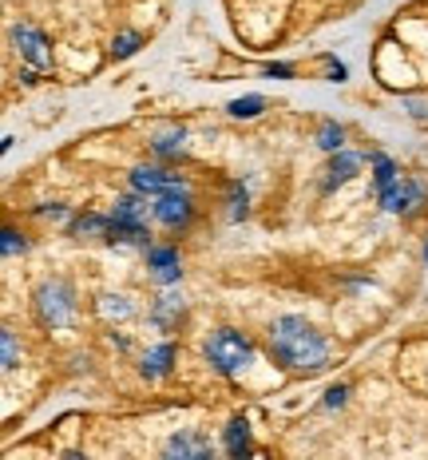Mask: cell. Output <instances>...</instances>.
<instances>
[{
	"label": "cell",
	"mask_w": 428,
	"mask_h": 460,
	"mask_svg": "<svg viewBox=\"0 0 428 460\" xmlns=\"http://www.w3.org/2000/svg\"><path fill=\"white\" fill-rule=\"evenodd\" d=\"M100 314L108 322H127L131 314H135V302H131L127 294H100Z\"/></svg>",
	"instance_id": "14"
},
{
	"label": "cell",
	"mask_w": 428,
	"mask_h": 460,
	"mask_svg": "<svg viewBox=\"0 0 428 460\" xmlns=\"http://www.w3.org/2000/svg\"><path fill=\"white\" fill-rule=\"evenodd\" d=\"M262 108H266L262 95H242V100L231 103V115L234 119H254V115H262Z\"/></svg>",
	"instance_id": "18"
},
{
	"label": "cell",
	"mask_w": 428,
	"mask_h": 460,
	"mask_svg": "<svg viewBox=\"0 0 428 460\" xmlns=\"http://www.w3.org/2000/svg\"><path fill=\"white\" fill-rule=\"evenodd\" d=\"M179 314H183V298H175V294H167V298H159L155 302V310H151V318H155V325H167L179 318Z\"/></svg>",
	"instance_id": "16"
},
{
	"label": "cell",
	"mask_w": 428,
	"mask_h": 460,
	"mask_svg": "<svg viewBox=\"0 0 428 460\" xmlns=\"http://www.w3.org/2000/svg\"><path fill=\"white\" fill-rule=\"evenodd\" d=\"M345 397H349V389L345 385H333L326 393V409H337V405H345Z\"/></svg>",
	"instance_id": "25"
},
{
	"label": "cell",
	"mask_w": 428,
	"mask_h": 460,
	"mask_svg": "<svg viewBox=\"0 0 428 460\" xmlns=\"http://www.w3.org/2000/svg\"><path fill=\"white\" fill-rule=\"evenodd\" d=\"M246 215V187L234 183L231 187V218H242Z\"/></svg>",
	"instance_id": "23"
},
{
	"label": "cell",
	"mask_w": 428,
	"mask_h": 460,
	"mask_svg": "<svg viewBox=\"0 0 428 460\" xmlns=\"http://www.w3.org/2000/svg\"><path fill=\"white\" fill-rule=\"evenodd\" d=\"M139 44H143V40H139V32H119L116 40H111V52H116V56H131Z\"/></svg>",
	"instance_id": "22"
},
{
	"label": "cell",
	"mask_w": 428,
	"mask_h": 460,
	"mask_svg": "<svg viewBox=\"0 0 428 460\" xmlns=\"http://www.w3.org/2000/svg\"><path fill=\"white\" fill-rule=\"evenodd\" d=\"M108 230H111V215L108 218L103 215H83V218H75L72 223L75 238H108Z\"/></svg>",
	"instance_id": "15"
},
{
	"label": "cell",
	"mask_w": 428,
	"mask_h": 460,
	"mask_svg": "<svg viewBox=\"0 0 428 460\" xmlns=\"http://www.w3.org/2000/svg\"><path fill=\"white\" fill-rule=\"evenodd\" d=\"M203 353H206V361L223 373V377H234L238 369H246L254 361V341L246 338L242 330L223 325V330H214L211 338L203 341Z\"/></svg>",
	"instance_id": "2"
},
{
	"label": "cell",
	"mask_w": 428,
	"mask_h": 460,
	"mask_svg": "<svg viewBox=\"0 0 428 460\" xmlns=\"http://www.w3.org/2000/svg\"><path fill=\"white\" fill-rule=\"evenodd\" d=\"M40 215H44V218H64V207H60V203H52V207H44Z\"/></svg>",
	"instance_id": "27"
},
{
	"label": "cell",
	"mask_w": 428,
	"mask_h": 460,
	"mask_svg": "<svg viewBox=\"0 0 428 460\" xmlns=\"http://www.w3.org/2000/svg\"><path fill=\"white\" fill-rule=\"evenodd\" d=\"M32 310H36V322L48 325V330H60L75 318V290L72 282L64 278H44L32 294Z\"/></svg>",
	"instance_id": "3"
},
{
	"label": "cell",
	"mask_w": 428,
	"mask_h": 460,
	"mask_svg": "<svg viewBox=\"0 0 428 460\" xmlns=\"http://www.w3.org/2000/svg\"><path fill=\"white\" fill-rule=\"evenodd\" d=\"M373 171H377V175H373L377 190H380V187H389V183H393L397 175H401V171H397V163L389 159V155H373Z\"/></svg>",
	"instance_id": "20"
},
{
	"label": "cell",
	"mask_w": 428,
	"mask_h": 460,
	"mask_svg": "<svg viewBox=\"0 0 428 460\" xmlns=\"http://www.w3.org/2000/svg\"><path fill=\"white\" fill-rule=\"evenodd\" d=\"M341 143H345V131H341L333 119L321 123V128H318V147L321 151H341Z\"/></svg>",
	"instance_id": "17"
},
{
	"label": "cell",
	"mask_w": 428,
	"mask_h": 460,
	"mask_svg": "<svg viewBox=\"0 0 428 460\" xmlns=\"http://www.w3.org/2000/svg\"><path fill=\"white\" fill-rule=\"evenodd\" d=\"M13 44H16V52H21V60L32 64L36 72H48V68H52V44H48V36L40 32V28H32V24H13Z\"/></svg>",
	"instance_id": "5"
},
{
	"label": "cell",
	"mask_w": 428,
	"mask_h": 460,
	"mask_svg": "<svg viewBox=\"0 0 428 460\" xmlns=\"http://www.w3.org/2000/svg\"><path fill=\"white\" fill-rule=\"evenodd\" d=\"M0 341H4V369H16V333L4 330L0 333Z\"/></svg>",
	"instance_id": "24"
},
{
	"label": "cell",
	"mask_w": 428,
	"mask_h": 460,
	"mask_svg": "<svg viewBox=\"0 0 428 460\" xmlns=\"http://www.w3.org/2000/svg\"><path fill=\"white\" fill-rule=\"evenodd\" d=\"M151 147L159 151V155H179V147H183V128H170V131H159L155 143Z\"/></svg>",
	"instance_id": "19"
},
{
	"label": "cell",
	"mask_w": 428,
	"mask_h": 460,
	"mask_svg": "<svg viewBox=\"0 0 428 460\" xmlns=\"http://www.w3.org/2000/svg\"><path fill=\"white\" fill-rule=\"evenodd\" d=\"M147 266L155 270V278L163 286L179 282V274H183V258H179L175 246H151V251H147Z\"/></svg>",
	"instance_id": "9"
},
{
	"label": "cell",
	"mask_w": 428,
	"mask_h": 460,
	"mask_svg": "<svg viewBox=\"0 0 428 460\" xmlns=\"http://www.w3.org/2000/svg\"><path fill=\"white\" fill-rule=\"evenodd\" d=\"M170 361H175V345L163 341V345H155V349H147V358H143V377H167L170 373Z\"/></svg>",
	"instance_id": "12"
},
{
	"label": "cell",
	"mask_w": 428,
	"mask_h": 460,
	"mask_svg": "<svg viewBox=\"0 0 428 460\" xmlns=\"http://www.w3.org/2000/svg\"><path fill=\"white\" fill-rule=\"evenodd\" d=\"M270 358L278 361L285 373H321L329 361V345L318 330L298 318V314H282V318L270 322Z\"/></svg>",
	"instance_id": "1"
},
{
	"label": "cell",
	"mask_w": 428,
	"mask_h": 460,
	"mask_svg": "<svg viewBox=\"0 0 428 460\" xmlns=\"http://www.w3.org/2000/svg\"><path fill=\"white\" fill-rule=\"evenodd\" d=\"M266 75H293V68H290V64H270Z\"/></svg>",
	"instance_id": "26"
},
{
	"label": "cell",
	"mask_w": 428,
	"mask_h": 460,
	"mask_svg": "<svg viewBox=\"0 0 428 460\" xmlns=\"http://www.w3.org/2000/svg\"><path fill=\"white\" fill-rule=\"evenodd\" d=\"M131 187L139 190V195H163V190H175V187H187L179 175H170L163 167H151V163H139V167H131Z\"/></svg>",
	"instance_id": "8"
},
{
	"label": "cell",
	"mask_w": 428,
	"mask_h": 460,
	"mask_svg": "<svg viewBox=\"0 0 428 460\" xmlns=\"http://www.w3.org/2000/svg\"><path fill=\"white\" fill-rule=\"evenodd\" d=\"M24 251H28L24 234H16V230L8 226L4 234H0V254H4V258H13V254H24Z\"/></svg>",
	"instance_id": "21"
},
{
	"label": "cell",
	"mask_w": 428,
	"mask_h": 460,
	"mask_svg": "<svg viewBox=\"0 0 428 460\" xmlns=\"http://www.w3.org/2000/svg\"><path fill=\"white\" fill-rule=\"evenodd\" d=\"M223 445H226V453H231V456L250 453V425H246V417H234L231 425H226Z\"/></svg>",
	"instance_id": "13"
},
{
	"label": "cell",
	"mask_w": 428,
	"mask_h": 460,
	"mask_svg": "<svg viewBox=\"0 0 428 460\" xmlns=\"http://www.w3.org/2000/svg\"><path fill=\"white\" fill-rule=\"evenodd\" d=\"M361 171V155H354V151H333L329 167H326V190L333 187H345L349 179H354Z\"/></svg>",
	"instance_id": "11"
},
{
	"label": "cell",
	"mask_w": 428,
	"mask_h": 460,
	"mask_svg": "<svg viewBox=\"0 0 428 460\" xmlns=\"http://www.w3.org/2000/svg\"><path fill=\"white\" fill-rule=\"evenodd\" d=\"M147 203L135 195H123L116 199V210H111V230H108V243H147Z\"/></svg>",
	"instance_id": "4"
},
{
	"label": "cell",
	"mask_w": 428,
	"mask_h": 460,
	"mask_svg": "<svg viewBox=\"0 0 428 460\" xmlns=\"http://www.w3.org/2000/svg\"><path fill=\"white\" fill-rule=\"evenodd\" d=\"M163 453L170 460H198V456H211V440L198 437V433H175L167 440Z\"/></svg>",
	"instance_id": "10"
},
{
	"label": "cell",
	"mask_w": 428,
	"mask_h": 460,
	"mask_svg": "<svg viewBox=\"0 0 428 460\" xmlns=\"http://www.w3.org/2000/svg\"><path fill=\"white\" fill-rule=\"evenodd\" d=\"M377 195H380V207H385L389 215H408V210H416V207L424 203V190L416 187L408 175H397L393 183L380 187Z\"/></svg>",
	"instance_id": "6"
},
{
	"label": "cell",
	"mask_w": 428,
	"mask_h": 460,
	"mask_svg": "<svg viewBox=\"0 0 428 460\" xmlns=\"http://www.w3.org/2000/svg\"><path fill=\"white\" fill-rule=\"evenodd\" d=\"M151 215H155L163 226H187L190 215H195V203H190L187 187H175V190H163V195H155V207H151Z\"/></svg>",
	"instance_id": "7"
}]
</instances>
